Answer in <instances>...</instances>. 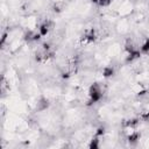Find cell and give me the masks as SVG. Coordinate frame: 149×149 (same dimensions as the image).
I'll use <instances>...</instances> for the list:
<instances>
[{
	"instance_id": "obj_4",
	"label": "cell",
	"mask_w": 149,
	"mask_h": 149,
	"mask_svg": "<svg viewBox=\"0 0 149 149\" xmlns=\"http://www.w3.org/2000/svg\"><path fill=\"white\" fill-rule=\"evenodd\" d=\"M141 52H143V54H149V38L146 40V42L141 45Z\"/></svg>"
},
{
	"instance_id": "obj_5",
	"label": "cell",
	"mask_w": 149,
	"mask_h": 149,
	"mask_svg": "<svg viewBox=\"0 0 149 149\" xmlns=\"http://www.w3.org/2000/svg\"><path fill=\"white\" fill-rule=\"evenodd\" d=\"M113 74V69L112 68H105L104 69V76L105 77H111Z\"/></svg>"
},
{
	"instance_id": "obj_1",
	"label": "cell",
	"mask_w": 149,
	"mask_h": 149,
	"mask_svg": "<svg viewBox=\"0 0 149 149\" xmlns=\"http://www.w3.org/2000/svg\"><path fill=\"white\" fill-rule=\"evenodd\" d=\"M102 87L100 84L98 83H93L90 87H88V92H87V95H88V99H90V102L91 104H97L99 102L101 99H102Z\"/></svg>"
},
{
	"instance_id": "obj_3",
	"label": "cell",
	"mask_w": 149,
	"mask_h": 149,
	"mask_svg": "<svg viewBox=\"0 0 149 149\" xmlns=\"http://www.w3.org/2000/svg\"><path fill=\"white\" fill-rule=\"evenodd\" d=\"M94 5L99 6V7H108L113 0H91Z\"/></svg>"
},
{
	"instance_id": "obj_2",
	"label": "cell",
	"mask_w": 149,
	"mask_h": 149,
	"mask_svg": "<svg viewBox=\"0 0 149 149\" xmlns=\"http://www.w3.org/2000/svg\"><path fill=\"white\" fill-rule=\"evenodd\" d=\"M50 30H51V22L50 21H44L38 28V34L41 36H45Z\"/></svg>"
}]
</instances>
